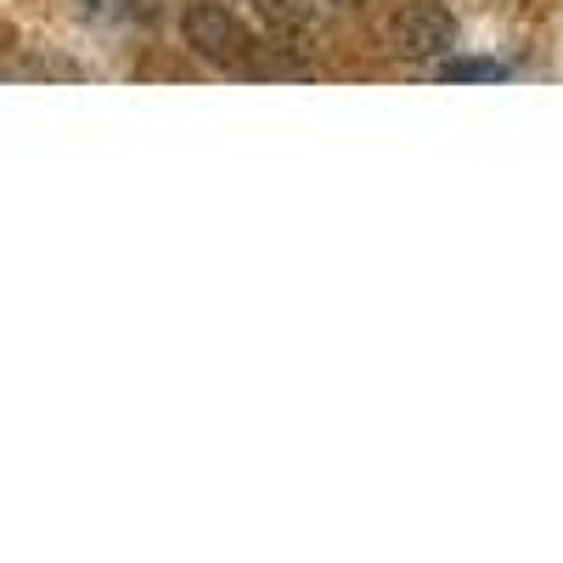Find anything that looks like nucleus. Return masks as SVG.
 Masks as SVG:
<instances>
[{
    "label": "nucleus",
    "mask_w": 563,
    "mask_h": 563,
    "mask_svg": "<svg viewBox=\"0 0 563 563\" xmlns=\"http://www.w3.org/2000/svg\"><path fill=\"white\" fill-rule=\"evenodd\" d=\"M180 29H186V45L214 68H231V74L260 68V40L249 34V23L238 12L214 7V0H198V7L180 18Z\"/></svg>",
    "instance_id": "nucleus-1"
},
{
    "label": "nucleus",
    "mask_w": 563,
    "mask_h": 563,
    "mask_svg": "<svg viewBox=\"0 0 563 563\" xmlns=\"http://www.w3.org/2000/svg\"><path fill=\"white\" fill-rule=\"evenodd\" d=\"M456 45V18L434 0H417V7H400L389 18V52L406 57V63H434V57H451Z\"/></svg>",
    "instance_id": "nucleus-2"
},
{
    "label": "nucleus",
    "mask_w": 563,
    "mask_h": 563,
    "mask_svg": "<svg viewBox=\"0 0 563 563\" xmlns=\"http://www.w3.org/2000/svg\"><path fill=\"white\" fill-rule=\"evenodd\" d=\"M333 7H339V0H254V12H260L276 34H305V29H316Z\"/></svg>",
    "instance_id": "nucleus-3"
},
{
    "label": "nucleus",
    "mask_w": 563,
    "mask_h": 563,
    "mask_svg": "<svg viewBox=\"0 0 563 563\" xmlns=\"http://www.w3.org/2000/svg\"><path fill=\"white\" fill-rule=\"evenodd\" d=\"M512 68L507 63H496V57H445V68H440V79H451V85H496V79H507Z\"/></svg>",
    "instance_id": "nucleus-4"
}]
</instances>
